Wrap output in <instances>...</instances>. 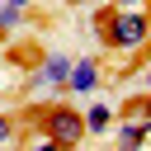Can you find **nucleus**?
I'll return each instance as SVG.
<instances>
[{
  "label": "nucleus",
  "instance_id": "10",
  "mask_svg": "<svg viewBox=\"0 0 151 151\" xmlns=\"http://www.w3.org/2000/svg\"><path fill=\"white\" fill-rule=\"evenodd\" d=\"M28 151H61V146H57V142H47V137H42V142H33V146H28Z\"/></svg>",
  "mask_w": 151,
  "mask_h": 151
},
{
  "label": "nucleus",
  "instance_id": "13",
  "mask_svg": "<svg viewBox=\"0 0 151 151\" xmlns=\"http://www.w3.org/2000/svg\"><path fill=\"white\" fill-rule=\"evenodd\" d=\"M146 47H151V38H146Z\"/></svg>",
  "mask_w": 151,
  "mask_h": 151
},
{
  "label": "nucleus",
  "instance_id": "5",
  "mask_svg": "<svg viewBox=\"0 0 151 151\" xmlns=\"http://www.w3.org/2000/svg\"><path fill=\"white\" fill-rule=\"evenodd\" d=\"M66 90H71V94H90V90H99V61H94V57L71 61V71H66Z\"/></svg>",
  "mask_w": 151,
  "mask_h": 151
},
{
  "label": "nucleus",
  "instance_id": "9",
  "mask_svg": "<svg viewBox=\"0 0 151 151\" xmlns=\"http://www.w3.org/2000/svg\"><path fill=\"white\" fill-rule=\"evenodd\" d=\"M109 5H113V9H146L151 0H109Z\"/></svg>",
  "mask_w": 151,
  "mask_h": 151
},
{
  "label": "nucleus",
  "instance_id": "7",
  "mask_svg": "<svg viewBox=\"0 0 151 151\" xmlns=\"http://www.w3.org/2000/svg\"><path fill=\"white\" fill-rule=\"evenodd\" d=\"M19 146V118L0 109V151H14Z\"/></svg>",
  "mask_w": 151,
  "mask_h": 151
},
{
  "label": "nucleus",
  "instance_id": "11",
  "mask_svg": "<svg viewBox=\"0 0 151 151\" xmlns=\"http://www.w3.org/2000/svg\"><path fill=\"white\" fill-rule=\"evenodd\" d=\"M142 85H146V94H151V61L142 66Z\"/></svg>",
  "mask_w": 151,
  "mask_h": 151
},
{
  "label": "nucleus",
  "instance_id": "8",
  "mask_svg": "<svg viewBox=\"0 0 151 151\" xmlns=\"http://www.w3.org/2000/svg\"><path fill=\"white\" fill-rule=\"evenodd\" d=\"M19 19H24V9H14V5H0V33L19 28Z\"/></svg>",
  "mask_w": 151,
  "mask_h": 151
},
{
  "label": "nucleus",
  "instance_id": "6",
  "mask_svg": "<svg viewBox=\"0 0 151 151\" xmlns=\"http://www.w3.org/2000/svg\"><path fill=\"white\" fill-rule=\"evenodd\" d=\"M80 118H85V137H90V132L99 137V132L113 127V109H109V104H90V109H80Z\"/></svg>",
  "mask_w": 151,
  "mask_h": 151
},
{
  "label": "nucleus",
  "instance_id": "1",
  "mask_svg": "<svg viewBox=\"0 0 151 151\" xmlns=\"http://www.w3.org/2000/svg\"><path fill=\"white\" fill-rule=\"evenodd\" d=\"M94 33H99V42H104L109 52L132 57V52H142L146 38H151V14H146V9H113V5H104V9L94 14Z\"/></svg>",
  "mask_w": 151,
  "mask_h": 151
},
{
  "label": "nucleus",
  "instance_id": "4",
  "mask_svg": "<svg viewBox=\"0 0 151 151\" xmlns=\"http://www.w3.org/2000/svg\"><path fill=\"white\" fill-rule=\"evenodd\" d=\"M113 151H142L146 137H151V123L146 118H113Z\"/></svg>",
  "mask_w": 151,
  "mask_h": 151
},
{
  "label": "nucleus",
  "instance_id": "2",
  "mask_svg": "<svg viewBox=\"0 0 151 151\" xmlns=\"http://www.w3.org/2000/svg\"><path fill=\"white\" fill-rule=\"evenodd\" d=\"M38 127H42V137L57 142L61 151H76V146L85 142V118H80L76 104H42V109H38Z\"/></svg>",
  "mask_w": 151,
  "mask_h": 151
},
{
  "label": "nucleus",
  "instance_id": "12",
  "mask_svg": "<svg viewBox=\"0 0 151 151\" xmlns=\"http://www.w3.org/2000/svg\"><path fill=\"white\" fill-rule=\"evenodd\" d=\"M0 5H14V9H28L33 0H0Z\"/></svg>",
  "mask_w": 151,
  "mask_h": 151
},
{
  "label": "nucleus",
  "instance_id": "3",
  "mask_svg": "<svg viewBox=\"0 0 151 151\" xmlns=\"http://www.w3.org/2000/svg\"><path fill=\"white\" fill-rule=\"evenodd\" d=\"M66 71H71V57L66 52H47L42 61H38V71H33V94H42V90H66Z\"/></svg>",
  "mask_w": 151,
  "mask_h": 151
}]
</instances>
